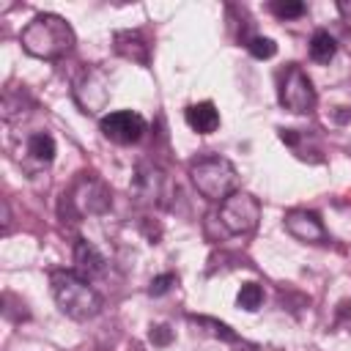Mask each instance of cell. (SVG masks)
<instances>
[{
	"label": "cell",
	"instance_id": "d6986e66",
	"mask_svg": "<svg viewBox=\"0 0 351 351\" xmlns=\"http://www.w3.org/2000/svg\"><path fill=\"white\" fill-rule=\"evenodd\" d=\"M151 343H156V346H167L170 340H173V332H170V326H165V324H159V326H151Z\"/></svg>",
	"mask_w": 351,
	"mask_h": 351
},
{
	"label": "cell",
	"instance_id": "5b68a950",
	"mask_svg": "<svg viewBox=\"0 0 351 351\" xmlns=\"http://www.w3.org/2000/svg\"><path fill=\"white\" fill-rule=\"evenodd\" d=\"M280 104L288 110V112H310L315 107V88H313V80L304 74L302 66H288L282 74H280Z\"/></svg>",
	"mask_w": 351,
	"mask_h": 351
},
{
	"label": "cell",
	"instance_id": "9c48e42d",
	"mask_svg": "<svg viewBox=\"0 0 351 351\" xmlns=\"http://www.w3.org/2000/svg\"><path fill=\"white\" fill-rule=\"evenodd\" d=\"M282 225L296 241H304V244H324L326 241V228H324V222L315 211L293 208V211L285 214Z\"/></svg>",
	"mask_w": 351,
	"mask_h": 351
},
{
	"label": "cell",
	"instance_id": "52a82bcc",
	"mask_svg": "<svg viewBox=\"0 0 351 351\" xmlns=\"http://www.w3.org/2000/svg\"><path fill=\"white\" fill-rule=\"evenodd\" d=\"M134 195L140 203L148 206H167L170 195H173V184L165 176V170H159L156 165H140L134 173Z\"/></svg>",
	"mask_w": 351,
	"mask_h": 351
},
{
	"label": "cell",
	"instance_id": "8992f818",
	"mask_svg": "<svg viewBox=\"0 0 351 351\" xmlns=\"http://www.w3.org/2000/svg\"><path fill=\"white\" fill-rule=\"evenodd\" d=\"M99 129H101V134H104L107 140H112V143H118V145H134V143L145 134L148 123H145V118H143L140 112H134V110H115V112L101 115Z\"/></svg>",
	"mask_w": 351,
	"mask_h": 351
},
{
	"label": "cell",
	"instance_id": "9a60e30c",
	"mask_svg": "<svg viewBox=\"0 0 351 351\" xmlns=\"http://www.w3.org/2000/svg\"><path fill=\"white\" fill-rule=\"evenodd\" d=\"M236 302H239V307H244V310H258L261 304H263V288L258 285V282H244L241 288H239V296H236Z\"/></svg>",
	"mask_w": 351,
	"mask_h": 351
},
{
	"label": "cell",
	"instance_id": "3957f363",
	"mask_svg": "<svg viewBox=\"0 0 351 351\" xmlns=\"http://www.w3.org/2000/svg\"><path fill=\"white\" fill-rule=\"evenodd\" d=\"M189 181L200 197L211 203H222L239 186V173L225 156H200L189 165Z\"/></svg>",
	"mask_w": 351,
	"mask_h": 351
},
{
	"label": "cell",
	"instance_id": "4fadbf2b",
	"mask_svg": "<svg viewBox=\"0 0 351 351\" xmlns=\"http://www.w3.org/2000/svg\"><path fill=\"white\" fill-rule=\"evenodd\" d=\"M115 49H118L123 58H129V60L148 63V44L143 41L140 33H132V30H126V33H115Z\"/></svg>",
	"mask_w": 351,
	"mask_h": 351
},
{
	"label": "cell",
	"instance_id": "5bb4252c",
	"mask_svg": "<svg viewBox=\"0 0 351 351\" xmlns=\"http://www.w3.org/2000/svg\"><path fill=\"white\" fill-rule=\"evenodd\" d=\"M307 52H310V58H313L315 63H329V60L335 58V52H337V44H335V38L329 36V30H315L313 38H310Z\"/></svg>",
	"mask_w": 351,
	"mask_h": 351
},
{
	"label": "cell",
	"instance_id": "ba28073f",
	"mask_svg": "<svg viewBox=\"0 0 351 351\" xmlns=\"http://www.w3.org/2000/svg\"><path fill=\"white\" fill-rule=\"evenodd\" d=\"M71 203L80 214H101L110 208V192L96 176L85 173L71 189Z\"/></svg>",
	"mask_w": 351,
	"mask_h": 351
},
{
	"label": "cell",
	"instance_id": "e0dca14e",
	"mask_svg": "<svg viewBox=\"0 0 351 351\" xmlns=\"http://www.w3.org/2000/svg\"><path fill=\"white\" fill-rule=\"evenodd\" d=\"M271 11L280 19H296V16L304 14V3H299V0H277V3H271Z\"/></svg>",
	"mask_w": 351,
	"mask_h": 351
},
{
	"label": "cell",
	"instance_id": "8fae6325",
	"mask_svg": "<svg viewBox=\"0 0 351 351\" xmlns=\"http://www.w3.org/2000/svg\"><path fill=\"white\" fill-rule=\"evenodd\" d=\"M186 126L197 134H211L217 126H219V110L214 107V101H197V104H189L186 112Z\"/></svg>",
	"mask_w": 351,
	"mask_h": 351
},
{
	"label": "cell",
	"instance_id": "7a4b0ae2",
	"mask_svg": "<svg viewBox=\"0 0 351 351\" xmlns=\"http://www.w3.org/2000/svg\"><path fill=\"white\" fill-rule=\"evenodd\" d=\"M49 288H52V299L60 307V313H66L74 321H88V318L99 315V310H101V296L74 269L52 271L49 274Z\"/></svg>",
	"mask_w": 351,
	"mask_h": 351
},
{
	"label": "cell",
	"instance_id": "30bf717a",
	"mask_svg": "<svg viewBox=\"0 0 351 351\" xmlns=\"http://www.w3.org/2000/svg\"><path fill=\"white\" fill-rule=\"evenodd\" d=\"M107 269V261L101 258V252L90 244V241H77L74 244V271L80 277H85L88 282H93L96 277H101Z\"/></svg>",
	"mask_w": 351,
	"mask_h": 351
},
{
	"label": "cell",
	"instance_id": "ac0fdd59",
	"mask_svg": "<svg viewBox=\"0 0 351 351\" xmlns=\"http://www.w3.org/2000/svg\"><path fill=\"white\" fill-rule=\"evenodd\" d=\"M173 285H176V274H159V277L151 280V288H148V291H151L154 296H162V293H167Z\"/></svg>",
	"mask_w": 351,
	"mask_h": 351
},
{
	"label": "cell",
	"instance_id": "6da1fadb",
	"mask_svg": "<svg viewBox=\"0 0 351 351\" xmlns=\"http://www.w3.org/2000/svg\"><path fill=\"white\" fill-rule=\"evenodd\" d=\"M19 44L27 55L41 60H58L74 47V30L71 25L58 14H36L19 33Z\"/></svg>",
	"mask_w": 351,
	"mask_h": 351
},
{
	"label": "cell",
	"instance_id": "2e32d148",
	"mask_svg": "<svg viewBox=\"0 0 351 351\" xmlns=\"http://www.w3.org/2000/svg\"><path fill=\"white\" fill-rule=\"evenodd\" d=\"M247 47H250V55L258 58V60H269V58H274V52H277V44H274L271 38H266V36H255Z\"/></svg>",
	"mask_w": 351,
	"mask_h": 351
},
{
	"label": "cell",
	"instance_id": "277c9868",
	"mask_svg": "<svg viewBox=\"0 0 351 351\" xmlns=\"http://www.w3.org/2000/svg\"><path fill=\"white\" fill-rule=\"evenodd\" d=\"M219 222L233 236H247L261 222V203L255 195L236 189L230 197L219 203Z\"/></svg>",
	"mask_w": 351,
	"mask_h": 351
},
{
	"label": "cell",
	"instance_id": "7c38bea8",
	"mask_svg": "<svg viewBox=\"0 0 351 351\" xmlns=\"http://www.w3.org/2000/svg\"><path fill=\"white\" fill-rule=\"evenodd\" d=\"M25 159L33 162L36 167H47L55 159V140L47 132H36L25 140Z\"/></svg>",
	"mask_w": 351,
	"mask_h": 351
}]
</instances>
